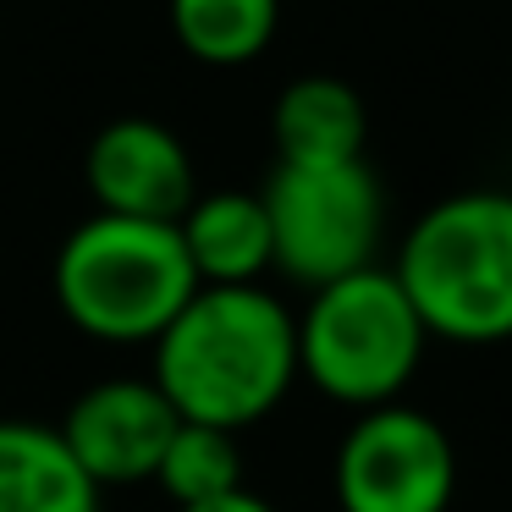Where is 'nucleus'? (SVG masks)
Wrapping results in <instances>:
<instances>
[{
	"instance_id": "nucleus-6",
	"label": "nucleus",
	"mask_w": 512,
	"mask_h": 512,
	"mask_svg": "<svg viewBox=\"0 0 512 512\" xmlns=\"http://www.w3.org/2000/svg\"><path fill=\"white\" fill-rule=\"evenodd\" d=\"M336 512H452L457 446L413 402L353 413L331 457Z\"/></svg>"
},
{
	"instance_id": "nucleus-1",
	"label": "nucleus",
	"mask_w": 512,
	"mask_h": 512,
	"mask_svg": "<svg viewBox=\"0 0 512 512\" xmlns=\"http://www.w3.org/2000/svg\"><path fill=\"white\" fill-rule=\"evenodd\" d=\"M149 380L177 419L248 430L298 386V314L259 287H199L149 347Z\"/></svg>"
},
{
	"instance_id": "nucleus-2",
	"label": "nucleus",
	"mask_w": 512,
	"mask_h": 512,
	"mask_svg": "<svg viewBox=\"0 0 512 512\" xmlns=\"http://www.w3.org/2000/svg\"><path fill=\"white\" fill-rule=\"evenodd\" d=\"M391 276L419 309L430 342H512V193L468 188L435 199L402 232Z\"/></svg>"
},
{
	"instance_id": "nucleus-5",
	"label": "nucleus",
	"mask_w": 512,
	"mask_h": 512,
	"mask_svg": "<svg viewBox=\"0 0 512 512\" xmlns=\"http://www.w3.org/2000/svg\"><path fill=\"white\" fill-rule=\"evenodd\" d=\"M270 215V248L276 270L298 287H325L364 265H380L386 237V193L369 160H336V166H287L276 160L259 188Z\"/></svg>"
},
{
	"instance_id": "nucleus-8",
	"label": "nucleus",
	"mask_w": 512,
	"mask_h": 512,
	"mask_svg": "<svg viewBox=\"0 0 512 512\" xmlns=\"http://www.w3.org/2000/svg\"><path fill=\"white\" fill-rule=\"evenodd\" d=\"M83 188L100 215H133V221H177L199 193L193 155L166 122L155 116H116L89 138L83 155Z\"/></svg>"
},
{
	"instance_id": "nucleus-12",
	"label": "nucleus",
	"mask_w": 512,
	"mask_h": 512,
	"mask_svg": "<svg viewBox=\"0 0 512 512\" xmlns=\"http://www.w3.org/2000/svg\"><path fill=\"white\" fill-rule=\"evenodd\" d=\"M281 28V0H171V34L204 67H248Z\"/></svg>"
},
{
	"instance_id": "nucleus-9",
	"label": "nucleus",
	"mask_w": 512,
	"mask_h": 512,
	"mask_svg": "<svg viewBox=\"0 0 512 512\" xmlns=\"http://www.w3.org/2000/svg\"><path fill=\"white\" fill-rule=\"evenodd\" d=\"M177 237L188 248L199 287H259L276 270L270 215L259 188L193 193V204L177 215Z\"/></svg>"
},
{
	"instance_id": "nucleus-13",
	"label": "nucleus",
	"mask_w": 512,
	"mask_h": 512,
	"mask_svg": "<svg viewBox=\"0 0 512 512\" xmlns=\"http://www.w3.org/2000/svg\"><path fill=\"white\" fill-rule=\"evenodd\" d=\"M155 485L171 507H199V501L232 496L243 490V452H237L232 430H215V424H193L182 419L171 435L166 457L155 468Z\"/></svg>"
},
{
	"instance_id": "nucleus-11",
	"label": "nucleus",
	"mask_w": 512,
	"mask_h": 512,
	"mask_svg": "<svg viewBox=\"0 0 512 512\" xmlns=\"http://www.w3.org/2000/svg\"><path fill=\"white\" fill-rule=\"evenodd\" d=\"M0 512H100V485L56 424L0 419Z\"/></svg>"
},
{
	"instance_id": "nucleus-4",
	"label": "nucleus",
	"mask_w": 512,
	"mask_h": 512,
	"mask_svg": "<svg viewBox=\"0 0 512 512\" xmlns=\"http://www.w3.org/2000/svg\"><path fill=\"white\" fill-rule=\"evenodd\" d=\"M424 347L430 331L391 265H364L342 281H325L298 309V380L353 413L402 402L424 364Z\"/></svg>"
},
{
	"instance_id": "nucleus-3",
	"label": "nucleus",
	"mask_w": 512,
	"mask_h": 512,
	"mask_svg": "<svg viewBox=\"0 0 512 512\" xmlns=\"http://www.w3.org/2000/svg\"><path fill=\"white\" fill-rule=\"evenodd\" d=\"M56 303L72 331L105 347H155V336L199 292L177 221L100 215L67 232L50 270Z\"/></svg>"
},
{
	"instance_id": "nucleus-14",
	"label": "nucleus",
	"mask_w": 512,
	"mask_h": 512,
	"mask_svg": "<svg viewBox=\"0 0 512 512\" xmlns=\"http://www.w3.org/2000/svg\"><path fill=\"white\" fill-rule=\"evenodd\" d=\"M177 512H276L265 496H254V490H232V496H215V501H199V507H177Z\"/></svg>"
},
{
	"instance_id": "nucleus-7",
	"label": "nucleus",
	"mask_w": 512,
	"mask_h": 512,
	"mask_svg": "<svg viewBox=\"0 0 512 512\" xmlns=\"http://www.w3.org/2000/svg\"><path fill=\"white\" fill-rule=\"evenodd\" d=\"M177 408L149 375H111L78 391L56 424L67 452L94 485H155V468L177 435Z\"/></svg>"
},
{
	"instance_id": "nucleus-10",
	"label": "nucleus",
	"mask_w": 512,
	"mask_h": 512,
	"mask_svg": "<svg viewBox=\"0 0 512 512\" xmlns=\"http://www.w3.org/2000/svg\"><path fill=\"white\" fill-rule=\"evenodd\" d=\"M270 138L276 160L287 166H336V160H364L369 111L358 89L331 72L292 78L270 105Z\"/></svg>"
}]
</instances>
